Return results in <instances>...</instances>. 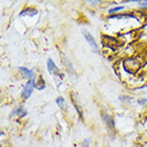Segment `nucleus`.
I'll return each mask as SVG.
<instances>
[{
	"label": "nucleus",
	"mask_w": 147,
	"mask_h": 147,
	"mask_svg": "<svg viewBox=\"0 0 147 147\" xmlns=\"http://www.w3.org/2000/svg\"><path fill=\"white\" fill-rule=\"evenodd\" d=\"M121 71H124L129 77H134L140 73L143 66V61L138 55H128L121 61Z\"/></svg>",
	"instance_id": "1"
},
{
	"label": "nucleus",
	"mask_w": 147,
	"mask_h": 147,
	"mask_svg": "<svg viewBox=\"0 0 147 147\" xmlns=\"http://www.w3.org/2000/svg\"><path fill=\"white\" fill-rule=\"evenodd\" d=\"M34 80H28L27 81V83L24 85V88L22 90V93H20V97H22V99H29L30 96L32 95V93H33V90L34 88Z\"/></svg>",
	"instance_id": "2"
},
{
	"label": "nucleus",
	"mask_w": 147,
	"mask_h": 147,
	"mask_svg": "<svg viewBox=\"0 0 147 147\" xmlns=\"http://www.w3.org/2000/svg\"><path fill=\"white\" fill-rule=\"evenodd\" d=\"M102 44L105 47L110 48V49H116L119 46V40L118 38L110 35H103L102 36Z\"/></svg>",
	"instance_id": "3"
},
{
	"label": "nucleus",
	"mask_w": 147,
	"mask_h": 147,
	"mask_svg": "<svg viewBox=\"0 0 147 147\" xmlns=\"http://www.w3.org/2000/svg\"><path fill=\"white\" fill-rule=\"evenodd\" d=\"M101 117H102L103 123L106 124V126L108 127V129L110 130L111 132H113L115 130V121H114V118L111 114L107 113V112H102L101 114Z\"/></svg>",
	"instance_id": "4"
},
{
	"label": "nucleus",
	"mask_w": 147,
	"mask_h": 147,
	"mask_svg": "<svg viewBox=\"0 0 147 147\" xmlns=\"http://www.w3.org/2000/svg\"><path fill=\"white\" fill-rule=\"evenodd\" d=\"M46 66H47V70L49 71L50 75H55V76H60V77H63L61 71H60L59 67L57 66V64L55 63V61L52 59L47 60V63H46Z\"/></svg>",
	"instance_id": "5"
},
{
	"label": "nucleus",
	"mask_w": 147,
	"mask_h": 147,
	"mask_svg": "<svg viewBox=\"0 0 147 147\" xmlns=\"http://www.w3.org/2000/svg\"><path fill=\"white\" fill-rule=\"evenodd\" d=\"M83 35H84L85 40L88 43V46H91L92 49H94V50H96V51H98V45H97V42H96L95 38L93 37L92 34L90 33V32H88V31H84V32H83Z\"/></svg>",
	"instance_id": "6"
},
{
	"label": "nucleus",
	"mask_w": 147,
	"mask_h": 147,
	"mask_svg": "<svg viewBox=\"0 0 147 147\" xmlns=\"http://www.w3.org/2000/svg\"><path fill=\"white\" fill-rule=\"evenodd\" d=\"M38 14V11H37L35 7H26V9H24L20 13H19V16H22V17H33V16H36Z\"/></svg>",
	"instance_id": "7"
},
{
	"label": "nucleus",
	"mask_w": 147,
	"mask_h": 147,
	"mask_svg": "<svg viewBox=\"0 0 147 147\" xmlns=\"http://www.w3.org/2000/svg\"><path fill=\"white\" fill-rule=\"evenodd\" d=\"M18 70H19V73L22 74L25 78H27L28 80H33V79L36 78L33 70L29 69V68H27V67L20 66V67H18Z\"/></svg>",
	"instance_id": "8"
},
{
	"label": "nucleus",
	"mask_w": 147,
	"mask_h": 147,
	"mask_svg": "<svg viewBox=\"0 0 147 147\" xmlns=\"http://www.w3.org/2000/svg\"><path fill=\"white\" fill-rule=\"evenodd\" d=\"M34 88L38 90V91H43L45 88H46V81L44 80V78L42 76H37L34 80Z\"/></svg>",
	"instance_id": "9"
},
{
	"label": "nucleus",
	"mask_w": 147,
	"mask_h": 147,
	"mask_svg": "<svg viewBox=\"0 0 147 147\" xmlns=\"http://www.w3.org/2000/svg\"><path fill=\"white\" fill-rule=\"evenodd\" d=\"M27 114H28V112H27L26 108L20 106V107L16 108V109L12 112L11 116H17V117H19V118H22V117H25Z\"/></svg>",
	"instance_id": "10"
},
{
	"label": "nucleus",
	"mask_w": 147,
	"mask_h": 147,
	"mask_svg": "<svg viewBox=\"0 0 147 147\" xmlns=\"http://www.w3.org/2000/svg\"><path fill=\"white\" fill-rule=\"evenodd\" d=\"M55 102L59 106L60 109H63V110L66 109V101H65V99H64L63 97H58V98L55 99Z\"/></svg>",
	"instance_id": "11"
},
{
	"label": "nucleus",
	"mask_w": 147,
	"mask_h": 147,
	"mask_svg": "<svg viewBox=\"0 0 147 147\" xmlns=\"http://www.w3.org/2000/svg\"><path fill=\"white\" fill-rule=\"evenodd\" d=\"M70 98H71V101H73L74 107H75V109L77 110L78 114H79V116H80V117L82 118V116H83V114H82V109H81V108L79 107V105H78V102L76 101V100L74 99V97H70Z\"/></svg>",
	"instance_id": "12"
},
{
	"label": "nucleus",
	"mask_w": 147,
	"mask_h": 147,
	"mask_svg": "<svg viewBox=\"0 0 147 147\" xmlns=\"http://www.w3.org/2000/svg\"><path fill=\"white\" fill-rule=\"evenodd\" d=\"M121 10H124V7H123V5H121V7H112V9H110L108 13H109V14H110V16H111V15H115L118 11H121Z\"/></svg>",
	"instance_id": "13"
},
{
	"label": "nucleus",
	"mask_w": 147,
	"mask_h": 147,
	"mask_svg": "<svg viewBox=\"0 0 147 147\" xmlns=\"http://www.w3.org/2000/svg\"><path fill=\"white\" fill-rule=\"evenodd\" d=\"M138 103L140 106H145L147 103V98H140V99L138 100Z\"/></svg>",
	"instance_id": "14"
},
{
	"label": "nucleus",
	"mask_w": 147,
	"mask_h": 147,
	"mask_svg": "<svg viewBox=\"0 0 147 147\" xmlns=\"http://www.w3.org/2000/svg\"><path fill=\"white\" fill-rule=\"evenodd\" d=\"M139 7L142 9H147V0L146 1H139Z\"/></svg>",
	"instance_id": "15"
},
{
	"label": "nucleus",
	"mask_w": 147,
	"mask_h": 147,
	"mask_svg": "<svg viewBox=\"0 0 147 147\" xmlns=\"http://www.w3.org/2000/svg\"><path fill=\"white\" fill-rule=\"evenodd\" d=\"M80 147H90V140H88V139H85V140L83 141V143L80 145Z\"/></svg>",
	"instance_id": "16"
},
{
	"label": "nucleus",
	"mask_w": 147,
	"mask_h": 147,
	"mask_svg": "<svg viewBox=\"0 0 147 147\" xmlns=\"http://www.w3.org/2000/svg\"><path fill=\"white\" fill-rule=\"evenodd\" d=\"M107 147H110V146H107Z\"/></svg>",
	"instance_id": "17"
},
{
	"label": "nucleus",
	"mask_w": 147,
	"mask_h": 147,
	"mask_svg": "<svg viewBox=\"0 0 147 147\" xmlns=\"http://www.w3.org/2000/svg\"><path fill=\"white\" fill-rule=\"evenodd\" d=\"M74 147H76V146H74Z\"/></svg>",
	"instance_id": "18"
}]
</instances>
